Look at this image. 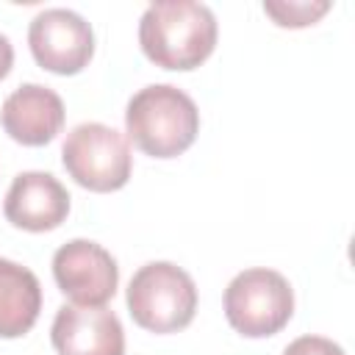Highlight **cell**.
I'll use <instances>...</instances> for the list:
<instances>
[{
  "label": "cell",
  "instance_id": "cell-1",
  "mask_svg": "<svg viewBox=\"0 0 355 355\" xmlns=\"http://www.w3.org/2000/svg\"><path fill=\"white\" fill-rule=\"evenodd\" d=\"M141 53L161 69H197L216 47V17L205 3H150L139 22Z\"/></svg>",
  "mask_w": 355,
  "mask_h": 355
},
{
  "label": "cell",
  "instance_id": "cell-2",
  "mask_svg": "<svg viewBox=\"0 0 355 355\" xmlns=\"http://www.w3.org/2000/svg\"><path fill=\"white\" fill-rule=\"evenodd\" d=\"M125 130L128 141L144 155L175 158L194 144L200 133V111L183 89L153 83L128 100Z\"/></svg>",
  "mask_w": 355,
  "mask_h": 355
},
{
  "label": "cell",
  "instance_id": "cell-3",
  "mask_svg": "<svg viewBox=\"0 0 355 355\" xmlns=\"http://www.w3.org/2000/svg\"><path fill=\"white\" fill-rule=\"evenodd\" d=\"M128 311L150 333H178L191 324L197 286L191 275L169 261L144 263L128 283Z\"/></svg>",
  "mask_w": 355,
  "mask_h": 355
},
{
  "label": "cell",
  "instance_id": "cell-4",
  "mask_svg": "<svg viewBox=\"0 0 355 355\" xmlns=\"http://www.w3.org/2000/svg\"><path fill=\"white\" fill-rule=\"evenodd\" d=\"M61 161L78 186L100 194L122 189L133 166L128 136L103 122L75 125L64 139Z\"/></svg>",
  "mask_w": 355,
  "mask_h": 355
},
{
  "label": "cell",
  "instance_id": "cell-5",
  "mask_svg": "<svg viewBox=\"0 0 355 355\" xmlns=\"http://www.w3.org/2000/svg\"><path fill=\"white\" fill-rule=\"evenodd\" d=\"M294 313V291L275 269H244L225 288V316L247 338L280 333Z\"/></svg>",
  "mask_w": 355,
  "mask_h": 355
},
{
  "label": "cell",
  "instance_id": "cell-6",
  "mask_svg": "<svg viewBox=\"0 0 355 355\" xmlns=\"http://www.w3.org/2000/svg\"><path fill=\"white\" fill-rule=\"evenodd\" d=\"M28 44L36 64L55 75H78L94 55L92 25L69 8H44L31 19Z\"/></svg>",
  "mask_w": 355,
  "mask_h": 355
},
{
  "label": "cell",
  "instance_id": "cell-7",
  "mask_svg": "<svg viewBox=\"0 0 355 355\" xmlns=\"http://www.w3.org/2000/svg\"><path fill=\"white\" fill-rule=\"evenodd\" d=\"M53 277L72 305H105L116 294L119 266L97 241L72 239L55 250Z\"/></svg>",
  "mask_w": 355,
  "mask_h": 355
},
{
  "label": "cell",
  "instance_id": "cell-8",
  "mask_svg": "<svg viewBox=\"0 0 355 355\" xmlns=\"http://www.w3.org/2000/svg\"><path fill=\"white\" fill-rule=\"evenodd\" d=\"M50 341L58 355H125V330L105 305H61Z\"/></svg>",
  "mask_w": 355,
  "mask_h": 355
},
{
  "label": "cell",
  "instance_id": "cell-9",
  "mask_svg": "<svg viewBox=\"0 0 355 355\" xmlns=\"http://www.w3.org/2000/svg\"><path fill=\"white\" fill-rule=\"evenodd\" d=\"M3 214L14 227L31 233L55 230L69 214V194L50 172H19L8 186Z\"/></svg>",
  "mask_w": 355,
  "mask_h": 355
},
{
  "label": "cell",
  "instance_id": "cell-10",
  "mask_svg": "<svg viewBox=\"0 0 355 355\" xmlns=\"http://www.w3.org/2000/svg\"><path fill=\"white\" fill-rule=\"evenodd\" d=\"M0 125L14 141L25 147H42L61 133L64 103L42 83H22L6 97L0 108Z\"/></svg>",
  "mask_w": 355,
  "mask_h": 355
},
{
  "label": "cell",
  "instance_id": "cell-11",
  "mask_svg": "<svg viewBox=\"0 0 355 355\" xmlns=\"http://www.w3.org/2000/svg\"><path fill=\"white\" fill-rule=\"evenodd\" d=\"M42 311V286L36 275L8 258H0V338L25 336Z\"/></svg>",
  "mask_w": 355,
  "mask_h": 355
},
{
  "label": "cell",
  "instance_id": "cell-12",
  "mask_svg": "<svg viewBox=\"0 0 355 355\" xmlns=\"http://www.w3.org/2000/svg\"><path fill=\"white\" fill-rule=\"evenodd\" d=\"M263 11L280 28H305L313 25L322 14H327L330 3H263Z\"/></svg>",
  "mask_w": 355,
  "mask_h": 355
},
{
  "label": "cell",
  "instance_id": "cell-13",
  "mask_svg": "<svg viewBox=\"0 0 355 355\" xmlns=\"http://www.w3.org/2000/svg\"><path fill=\"white\" fill-rule=\"evenodd\" d=\"M283 355H347V352L324 336H300L283 349Z\"/></svg>",
  "mask_w": 355,
  "mask_h": 355
},
{
  "label": "cell",
  "instance_id": "cell-14",
  "mask_svg": "<svg viewBox=\"0 0 355 355\" xmlns=\"http://www.w3.org/2000/svg\"><path fill=\"white\" fill-rule=\"evenodd\" d=\"M11 64H14V47L8 42V36L0 33V80L11 72Z\"/></svg>",
  "mask_w": 355,
  "mask_h": 355
}]
</instances>
